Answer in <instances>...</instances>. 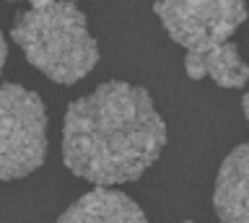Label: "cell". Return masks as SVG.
I'll use <instances>...</instances> for the list:
<instances>
[{"instance_id": "cell-1", "label": "cell", "mask_w": 249, "mask_h": 223, "mask_svg": "<svg viewBox=\"0 0 249 223\" xmlns=\"http://www.w3.org/2000/svg\"><path fill=\"white\" fill-rule=\"evenodd\" d=\"M166 148V122L151 94L124 81H109L75 99L62 125L68 172L96 187L140 179Z\"/></svg>"}, {"instance_id": "cell-2", "label": "cell", "mask_w": 249, "mask_h": 223, "mask_svg": "<svg viewBox=\"0 0 249 223\" xmlns=\"http://www.w3.org/2000/svg\"><path fill=\"white\" fill-rule=\"evenodd\" d=\"M11 36L36 70L62 86L83 81L99 63V44L73 0L18 13Z\"/></svg>"}, {"instance_id": "cell-3", "label": "cell", "mask_w": 249, "mask_h": 223, "mask_svg": "<svg viewBox=\"0 0 249 223\" xmlns=\"http://www.w3.org/2000/svg\"><path fill=\"white\" fill-rule=\"evenodd\" d=\"M47 158V109L34 91L0 83V182L36 172Z\"/></svg>"}, {"instance_id": "cell-4", "label": "cell", "mask_w": 249, "mask_h": 223, "mask_svg": "<svg viewBox=\"0 0 249 223\" xmlns=\"http://www.w3.org/2000/svg\"><path fill=\"white\" fill-rule=\"evenodd\" d=\"M161 26L187 52H208L229 42L244 21V0H159Z\"/></svg>"}, {"instance_id": "cell-5", "label": "cell", "mask_w": 249, "mask_h": 223, "mask_svg": "<svg viewBox=\"0 0 249 223\" xmlns=\"http://www.w3.org/2000/svg\"><path fill=\"white\" fill-rule=\"evenodd\" d=\"M249 145H236L215 176L213 205L221 223H249Z\"/></svg>"}, {"instance_id": "cell-6", "label": "cell", "mask_w": 249, "mask_h": 223, "mask_svg": "<svg viewBox=\"0 0 249 223\" xmlns=\"http://www.w3.org/2000/svg\"><path fill=\"white\" fill-rule=\"evenodd\" d=\"M57 223H148L140 205L124 192L96 187L78 197Z\"/></svg>"}, {"instance_id": "cell-7", "label": "cell", "mask_w": 249, "mask_h": 223, "mask_svg": "<svg viewBox=\"0 0 249 223\" xmlns=\"http://www.w3.org/2000/svg\"><path fill=\"white\" fill-rule=\"evenodd\" d=\"M184 70L192 81H200L205 75H210L223 88H244L247 75H249L244 60L239 57L236 44H231V42H223L208 52H187Z\"/></svg>"}, {"instance_id": "cell-8", "label": "cell", "mask_w": 249, "mask_h": 223, "mask_svg": "<svg viewBox=\"0 0 249 223\" xmlns=\"http://www.w3.org/2000/svg\"><path fill=\"white\" fill-rule=\"evenodd\" d=\"M5 57H8V47H5V39H3V34H0V73H3Z\"/></svg>"}, {"instance_id": "cell-9", "label": "cell", "mask_w": 249, "mask_h": 223, "mask_svg": "<svg viewBox=\"0 0 249 223\" xmlns=\"http://www.w3.org/2000/svg\"><path fill=\"white\" fill-rule=\"evenodd\" d=\"M26 3H29V8H44V5L54 3V0H26Z\"/></svg>"}, {"instance_id": "cell-10", "label": "cell", "mask_w": 249, "mask_h": 223, "mask_svg": "<svg viewBox=\"0 0 249 223\" xmlns=\"http://www.w3.org/2000/svg\"><path fill=\"white\" fill-rule=\"evenodd\" d=\"M11 3H18V0H11Z\"/></svg>"}, {"instance_id": "cell-11", "label": "cell", "mask_w": 249, "mask_h": 223, "mask_svg": "<svg viewBox=\"0 0 249 223\" xmlns=\"http://www.w3.org/2000/svg\"><path fill=\"white\" fill-rule=\"evenodd\" d=\"M187 223H192V221H187Z\"/></svg>"}]
</instances>
